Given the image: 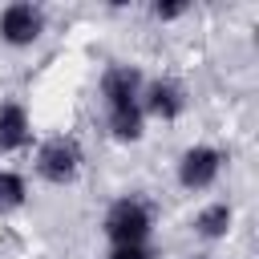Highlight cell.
Masks as SVG:
<instances>
[{"label": "cell", "instance_id": "1", "mask_svg": "<svg viewBox=\"0 0 259 259\" xmlns=\"http://www.w3.org/2000/svg\"><path fill=\"white\" fill-rule=\"evenodd\" d=\"M101 101H105V121L117 142H138L142 138V73L134 65H109L101 73Z\"/></svg>", "mask_w": 259, "mask_h": 259}, {"label": "cell", "instance_id": "2", "mask_svg": "<svg viewBox=\"0 0 259 259\" xmlns=\"http://www.w3.org/2000/svg\"><path fill=\"white\" fill-rule=\"evenodd\" d=\"M150 231H154V210L138 194H125L105 210V239L113 247H146Z\"/></svg>", "mask_w": 259, "mask_h": 259}, {"label": "cell", "instance_id": "3", "mask_svg": "<svg viewBox=\"0 0 259 259\" xmlns=\"http://www.w3.org/2000/svg\"><path fill=\"white\" fill-rule=\"evenodd\" d=\"M36 174L53 186H69L81 174V146L77 138H49L36 150Z\"/></svg>", "mask_w": 259, "mask_h": 259}, {"label": "cell", "instance_id": "4", "mask_svg": "<svg viewBox=\"0 0 259 259\" xmlns=\"http://www.w3.org/2000/svg\"><path fill=\"white\" fill-rule=\"evenodd\" d=\"M45 32V12L36 4H8L0 12V40L12 45V49H24L32 45L36 36Z\"/></svg>", "mask_w": 259, "mask_h": 259}, {"label": "cell", "instance_id": "5", "mask_svg": "<svg viewBox=\"0 0 259 259\" xmlns=\"http://www.w3.org/2000/svg\"><path fill=\"white\" fill-rule=\"evenodd\" d=\"M219 170H223V154H219L214 146H190V150L178 158V182H182L186 190H206V186H214Z\"/></svg>", "mask_w": 259, "mask_h": 259}, {"label": "cell", "instance_id": "6", "mask_svg": "<svg viewBox=\"0 0 259 259\" xmlns=\"http://www.w3.org/2000/svg\"><path fill=\"white\" fill-rule=\"evenodd\" d=\"M182 109H186V89L174 77H158V81H150L142 89V113L162 117V121H174Z\"/></svg>", "mask_w": 259, "mask_h": 259}, {"label": "cell", "instance_id": "7", "mask_svg": "<svg viewBox=\"0 0 259 259\" xmlns=\"http://www.w3.org/2000/svg\"><path fill=\"white\" fill-rule=\"evenodd\" d=\"M32 130H28V113L16 105V101H4L0 105V154H12L20 146H28Z\"/></svg>", "mask_w": 259, "mask_h": 259}, {"label": "cell", "instance_id": "8", "mask_svg": "<svg viewBox=\"0 0 259 259\" xmlns=\"http://www.w3.org/2000/svg\"><path fill=\"white\" fill-rule=\"evenodd\" d=\"M231 219H235V210H231L227 202H210V206H202V210H198L194 231H198L202 239H223V235L231 231Z\"/></svg>", "mask_w": 259, "mask_h": 259}, {"label": "cell", "instance_id": "9", "mask_svg": "<svg viewBox=\"0 0 259 259\" xmlns=\"http://www.w3.org/2000/svg\"><path fill=\"white\" fill-rule=\"evenodd\" d=\"M24 178L16 170H0V214H12L16 206H24Z\"/></svg>", "mask_w": 259, "mask_h": 259}, {"label": "cell", "instance_id": "10", "mask_svg": "<svg viewBox=\"0 0 259 259\" xmlns=\"http://www.w3.org/2000/svg\"><path fill=\"white\" fill-rule=\"evenodd\" d=\"M109 259H154V251L150 247H113Z\"/></svg>", "mask_w": 259, "mask_h": 259}, {"label": "cell", "instance_id": "11", "mask_svg": "<svg viewBox=\"0 0 259 259\" xmlns=\"http://www.w3.org/2000/svg\"><path fill=\"white\" fill-rule=\"evenodd\" d=\"M186 12V4H154V16L158 20H174V16H182Z\"/></svg>", "mask_w": 259, "mask_h": 259}]
</instances>
